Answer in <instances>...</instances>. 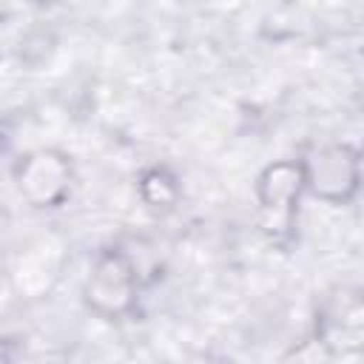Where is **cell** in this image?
Instances as JSON below:
<instances>
[{
	"mask_svg": "<svg viewBox=\"0 0 364 364\" xmlns=\"http://www.w3.org/2000/svg\"><path fill=\"white\" fill-rule=\"evenodd\" d=\"M74 162L63 148L43 145L20 154L11 165V182L17 196L34 210H57L71 199Z\"/></svg>",
	"mask_w": 364,
	"mask_h": 364,
	"instance_id": "4",
	"label": "cell"
},
{
	"mask_svg": "<svg viewBox=\"0 0 364 364\" xmlns=\"http://www.w3.org/2000/svg\"><path fill=\"white\" fill-rule=\"evenodd\" d=\"M26 364H65V361L57 358V355H40V358H31V361H26Z\"/></svg>",
	"mask_w": 364,
	"mask_h": 364,
	"instance_id": "8",
	"label": "cell"
},
{
	"mask_svg": "<svg viewBox=\"0 0 364 364\" xmlns=\"http://www.w3.org/2000/svg\"><path fill=\"white\" fill-rule=\"evenodd\" d=\"M304 193L307 188H304L301 159H273L259 171L253 182L256 222H259V230L273 245L287 247L293 242L299 202Z\"/></svg>",
	"mask_w": 364,
	"mask_h": 364,
	"instance_id": "2",
	"label": "cell"
},
{
	"mask_svg": "<svg viewBox=\"0 0 364 364\" xmlns=\"http://www.w3.org/2000/svg\"><path fill=\"white\" fill-rule=\"evenodd\" d=\"M276 364H336V355L316 333H307L304 338L293 341Z\"/></svg>",
	"mask_w": 364,
	"mask_h": 364,
	"instance_id": "7",
	"label": "cell"
},
{
	"mask_svg": "<svg viewBox=\"0 0 364 364\" xmlns=\"http://www.w3.org/2000/svg\"><path fill=\"white\" fill-rule=\"evenodd\" d=\"M136 196L154 213H171L182 199V182L168 165H148L136 176Z\"/></svg>",
	"mask_w": 364,
	"mask_h": 364,
	"instance_id": "6",
	"label": "cell"
},
{
	"mask_svg": "<svg viewBox=\"0 0 364 364\" xmlns=\"http://www.w3.org/2000/svg\"><path fill=\"white\" fill-rule=\"evenodd\" d=\"M336 358L364 355V284L330 287L313 313V330Z\"/></svg>",
	"mask_w": 364,
	"mask_h": 364,
	"instance_id": "5",
	"label": "cell"
},
{
	"mask_svg": "<svg viewBox=\"0 0 364 364\" xmlns=\"http://www.w3.org/2000/svg\"><path fill=\"white\" fill-rule=\"evenodd\" d=\"M142 284V267L134 253L122 245H108L94 253L80 287V299L91 316L102 321H125L139 307Z\"/></svg>",
	"mask_w": 364,
	"mask_h": 364,
	"instance_id": "1",
	"label": "cell"
},
{
	"mask_svg": "<svg viewBox=\"0 0 364 364\" xmlns=\"http://www.w3.org/2000/svg\"><path fill=\"white\" fill-rule=\"evenodd\" d=\"M307 196L344 208L364 188V159L350 142H321L301 156Z\"/></svg>",
	"mask_w": 364,
	"mask_h": 364,
	"instance_id": "3",
	"label": "cell"
}]
</instances>
